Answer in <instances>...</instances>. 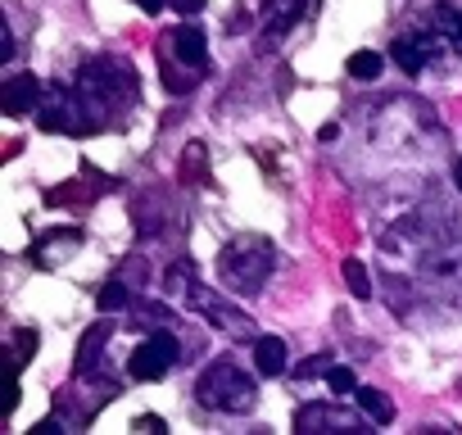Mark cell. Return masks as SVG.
Segmentation results:
<instances>
[{"mask_svg":"<svg viewBox=\"0 0 462 435\" xmlns=\"http://www.w3.org/2000/svg\"><path fill=\"white\" fill-rule=\"evenodd\" d=\"M73 87L82 91V100L96 109V118H100L105 127L118 123V118L136 105V96H141L136 64L123 60V55H91V60L78 69Z\"/></svg>","mask_w":462,"mask_h":435,"instance_id":"1","label":"cell"},{"mask_svg":"<svg viewBox=\"0 0 462 435\" xmlns=\"http://www.w3.org/2000/svg\"><path fill=\"white\" fill-rule=\"evenodd\" d=\"M163 291H168L172 300H181L186 309H195L208 327H217V331H226V336H241V340H254V318H250L245 309H236L231 300L213 295V291L199 282L195 259H186V255L172 259L168 273H163Z\"/></svg>","mask_w":462,"mask_h":435,"instance_id":"2","label":"cell"},{"mask_svg":"<svg viewBox=\"0 0 462 435\" xmlns=\"http://www.w3.org/2000/svg\"><path fill=\"white\" fill-rule=\"evenodd\" d=\"M254 372H259V367H254ZM254 372L241 367L231 354H222V358H213V363L199 372L195 399H199L204 408H217V412H231V417L254 412V403H259V381H254Z\"/></svg>","mask_w":462,"mask_h":435,"instance_id":"3","label":"cell"},{"mask_svg":"<svg viewBox=\"0 0 462 435\" xmlns=\"http://www.w3.org/2000/svg\"><path fill=\"white\" fill-rule=\"evenodd\" d=\"M273 268H277V250L259 232H241L217 250V277L241 295H259L268 286Z\"/></svg>","mask_w":462,"mask_h":435,"instance_id":"4","label":"cell"},{"mask_svg":"<svg viewBox=\"0 0 462 435\" xmlns=\"http://www.w3.org/2000/svg\"><path fill=\"white\" fill-rule=\"evenodd\" d=\"M37 127L42 132H60V136H96L105 132V123L96 118V109L82 100L78 87H46L42 91V105H37Z\"/></svg>","mask_w":462,"mask_h":435,"instance_id":"5","label":"cell"},{"mask_svg":"<svg viewBox=\"0 0 462 435\" xmlns=\"http://www.w3.org/2000/svg\"><path fill=\"white\" fill-rule=\"evenodd\" d=\"M177 354H181V340H177L172 327L145 331V340H141V345L132 349V358H127V376H132V381H163L168 367L177 363Z\"/></svg>","mask_w":462,"mask_h":435,"instance_id":"6","label":"cell"},{"mask_svg":"<svg viewBox=\"0 0 462 435\" xmlns=\"http://www.w3.org/2000/svg\"><path fill=\"white\" fill-rule=\"evenodd\" d=\"M417 286H421V295H453V291H462V241L430 245L421 255Z\"/></svg>","mask_w":462,"mask_h":435,"instance_id":"7","label":"cell"},{"mask_svg":"<svg viewBox=\"0 0 462 435\" xmlns=\"http://www.w3.org/2000/svg\"><path fill=\"white\" fill-rule=\"evenodd\" d=\"M444 37L439 32H403L390 42V60L399 64V73H426L439 55H444Z\"/></svg>","mask_w":462,"mask_h":435,"instance_id":"8","label":"cell"},{"mask_svg":"<svg viewBox=\"0 0 462 435\" xmlns=\"http://www.w3.org/2000/svg\"><path fill=\"white\" fill-rule=\"evenodd\" d=\"M172 218H177V208H172V195L168 190H141L136 199H132V227H136V236H145V241H154V236H163L168 227H172Z\"/></svg>","mask_w":462,"mask_h":435,"instance_id":"9","label":"cell"},{"mask_svg":"<svg viewBox=\"0 0 462 435\" xmlns=\"http://www.w3.org/2000/svg\"><path fill=\"white\" fill-rule=\"evenodd\" d=\"M82 227H51V232H42L37 241H32V250H28V259H32V268H64L78 250H82Z\"/></svg>","mask_w":462,"mask_h":435,"instance_id":"10","label":"cell"},{"mask_svg":"<svg viewBox=\"0 0 462 435\" xmlns=\"http://www.w3.org/2000/svg\"><path fill=\"white\" fill-rule=\"evenodd\" d=\"M367 412H349V408H336V403H304L295 412V430H367Z\"/></svg>","mask_w":462,"mask_h":435,"instance_id":"11","label":"cell"},{"mask_svg":"<svg viewBox=\"0 0 462 435\" xmlns=\"http://www.w3.org/2000/svg\"><path fill=\"white\" fill-rule=\"evenodd\" d=\"M159 51H163V55H172L177 64L195 69V73H204V69H208V37H204L199 28H190V23H177L172 32H163Z\"/></svg>","mask_w":462,"mask_h":435,"instance_id":"12","label":"cell"},{"mask_svg":"<svg viewBox=\"0 0 462 435\" xmlns=\"http://www.w3.org/2000/svg\"><path fill=\"white\" fill-rule=\"evenodd\" d=\"M313 10H318V0H273L268 5V28H263V51H277L291 37V28L300 19H309Z\"/></svg>","mask_w":462,"mask_h":435,"instance_id":"13","label":"cell"},{"mask_svg":"<svg viewBox=\"0 0 462 435\" xmlns=\"http://www.w3.org/2000/svg\"><path fill=\"white\" fill-rule=\"evenodd\" d=\"M42 91L46 87L37 82V73H14V78H5V87H0V109H5L10 118H23L42 105Z\"/></svg>","mask_w":462,"mask_h":435,"instance_id":"14","label":"cell"},{"mask_svg":"<svg viewBox=\"0 0 462 435\" xmlns=\"http://www.w3.org/2000/svg\"><path fill=\"white\" fill-rule=\"evenodd\" d=\"M114 331H118V327H114L109 318H100V322L87 327V336L78 340V354H73V376H91V372H100V354L109 349Z\"/></svg>","mask_w":462,"mask_h":435,"instance_id":"15","label":"cell"},{"mask_svg":"<svg viewBox=\"0 0 462 435\" xmlns=\"http://www.w3.org/2000/svg\"><path fill=\"white\" fill-rule=\"evenodd\" d=\"M105 190H118V177H109V172H96V181H91V186H82V181H69V186H55V190H46V204H51V208H60V204H91V199H100Z\"/></svg>","mask_w":462,"mask_h":435,"instance_id":"16","label":"cell"},{"mask_svg":"<svg viewBox=\"0 0 462 435\" xmlns=\"http://www.w3.org/2000/svg\"><path fill=\"white\" fill-rule=\"evenodd\" d=\"M177 181L181 186H208V150L204 141H186L181 145V159H177Z\"/></svg>","mask_w":462,"mask_h":435,"instance_id":"17","label":"cell"},{"mask_svg":"<svg viewBox=\"0 0 462 435\" xmlns=\"http://www.w3.org/2000/svg\"><path fill=\"white\" fill-rule=\"evenodd\" d=\"M127 327H132V331L177 327V313H172L168 304H154V300H132V309H127Z\"/></svg>","mask_w":462,"mask_h":435,"instance_id":"18","label":"cell"},{"mask_svg":"<svg viewBox=\"0 0 462 435\" xmlns=\"http://www.w3.org/2000/svg\"><path fill=\"white\" fill-rule=\"evenodd\" d=\"M254 345V367H259V376H282L286 372V340L282 336H254L250 340Z\"/></svg>","mask_w":462,"mask_h":435,"instance_id":"19","label":"cell"},{"mask_svg":"<svg viewBox=\"0 0 462 435\" xmlns=\"http://www.w3.org/2000/svg\"><path fill=\"white\" fill-rule=\"evenodd\" d=\"M159 55V73H163V91L168 96H190L195 87H199V78L204 73H195V69H186V64H177L172 55H163V51H154Z\"/></svg>","mask_w":462,"mask_h":435,"instance_id":"20","label":"cell"},{"mask_svg":"<svg viewBox=\"0 0 462 435\" xmlns=\"http://www.w3.org/2000/svg\"><path fill=\"white\" fill-rule=\"evenodd\" d=\"M430 28L448 42V51H457V55H462V10H457V5L439 0V5L430 10Z\"/></svg>","mask_w":462,"mask_h":435,"instance_id":"21","label":"cell"},{"mask_svg":"<svg viewBox=\"0 0 462 435\" xmlns=\"http://www.w3.org/2000/svg\"><path fill=\"white\" fill-rule=\"evenodd\" d=\"M354 403L372 417V426H390V421H394V403H390V394H385V390L358 385V390H354Z\"/></svg>","mask_w":462,"mask_h":435,"instance_id":"22","label":"cell"},{"mask_svg":"<svg viewBox=\"0 0 462 435\" xmlns=\"http://www.w3.org/2000/svg\"><path fill=\"white\" fill-rule=\"evenodd\" d=\"M132 300H136V291H132L123 277H109V282L100 286V295H96V309H100V313H118V309H132Z\"/></svg>","mask_w":462,"mask_h":435,"instance_id":"23","label":"cell"},{"mask_svg":"<svg viewBox=\"0 0 462 435\" xmlns=\"http://www.w3.org/2000/svg\"><path fill=\"white\" fill-rule=\"evenodd\" d=\"M385 291H390V313L394 318H408L412 304H417V295H421V291H412L408 277H394V273H385Z\"/></svg>","mask_w":462,"mask_h":435,"instance_id":"24","label":"cell"},{"mask_svg":"<svg viewBox=\"0 0 462 435\" xmlns=\"http://www.w3.org/2000/svg\"><path fill=\"white\" fill-rule=\"evenodd\" d=\"M381 69H385V60H381L376 51H354V55H349V64H345V73H349L354 82H376V78H381Z\"/></svg>","mask_w":462,"mask_h":435,"instance_id":"25","label":"cell"},{"mask_svg":"<svg viewBox=\"0 0 462 435\" xmlns=\"http://www.w3.org/2000/svg\"><path fill=\"white\" fill-rule=\"evenodd\" d=\"M340 277H345V286H349L354 300H372V273L363 268V259H345Z\"/></svg>","mask_w":462,"mask_h":435,"instance_id":"26","label":"cell"},{"mask_svg":"<svg viewBox=\"0 0 462 435\" xmlns=\"http://www.w3.org/2000/svg\"><path fill=\"white\" fill-rule=\"evenodd\" d=\"M37 331L32 327H14V367H28V358L37 354Z\"/></svg>","mask_w":462,"mask_h":435,"instance_id":"27","label":"cell"},{"mask_svg":"<svg viewBox=\"0 0 462 435\" xmlns=\"http://www.w3.org/2000/svg\"><path fill=\"white\" fill-rule=\"evenodd\" d=\"M331 363H336L331 354H309V358H304L291 376H295V381H313V376H327V372H331Z\"/></svg>","mask_w":462,"mask_h":435,"instance_id":"28","label":"cell"},{"mask_svg":"<svg viewBox=\"0 0 462 435\" xmlns=\"http://www.w3.org/2000/svg\"><path fill=\"white\" fill-rule=\"evenodd\" d=\"M327 385H331V394H349V399H354V390H358V376H354L349 367H336V363H331V372H327Z\"/></svg>","mask_w":462,"mask_h":435,"instance_id":"29","label":"cell"},{"mask_svg":"<svg viewBox=\"0 0 462 435\" xmlns=\"http://www.w3.org/2000/svg\"><path fill=\"white\" fill-rule=\"evenodd\" d=\"M132 430H141V435H145V430H150V435H163V430H168V421H163V417H154V412H141V417L132 421Z\"/></svg>","mask_w":462,"mask_h":435,"instance_id":"30","label":"cell"},{"mask_svg":"<svg viewBox=\"0 0 462 435\" xmlns=\"http://www.w3.org/2000/svg\"><path fill=\"white\" fill-rule=\"evenodd\" d=\"M168 5H172L177 14H199V10L208 5V0H168Z\"/></svg>","mask_w":462,"mask_h":435,"instance_id":"31","label":"cell"},{"mask_svg":"<svg viewBox=\"0 0 462 435\" xmlns=\"http://www.w3.org/2000/svg\"><path fill=\"white\" fill-rule=\"evenodd\" d=\"M132 5H136V10H145V14H159V10L168 5V0H132Z\"/></svg>","mask_w":462,"mask_h":435,"instance_id":"32","label":"cell"},{"mask_svg":"<svg viewBox=\"0 0 462 435\" xmlns=\"http://www.w3.org/2000/svg\"><path fill=\"white\" fill-rule=\"evenodd\" d=\"M336 136H340V127H336V123H322V127H318V141H322V145H327V141H336Z\"/></svg>","mask_w":462,"mask_h":435,"instance_id":"33","label":"cell"},{"mask_svg":"<svg viewBox=\"0 0 462 435\" xmlns=\"http://www.w3.org/2000/svg\"><path fill=\"white\" fill-rule=\"evenodd\" d=\"M453 186H457V190H462V154H457V159H453Z\"/></svg>","mask_w":462,"mask_h":435,"instance_id":"34","label":"cell"},{"mask_svg":"<svg viewBox=\"0 0 462 435\" xmlns=\"http://www.w3.org/2000/svg\"><path fill=\"white\" fill-rule=\"evenodd\" d=\"M268 5H273V0H263V10H268Z\"/></svg>","mask_w":462,"mask_h":435,"instance_id":"35","label":"cell"},{"mask_svg":"<svg viewBox=\"0 0 462 435\" xmlns=\"http://www.w3.org/2000/svg\"><path fill=\"white\" fill-rule=\"evenodd\" d=\"M457 390H462V376H457Z\"/></svg>","mask_w":462,"mask_h":435,"instance_id":"36","label":"cell"}]
</instances>
